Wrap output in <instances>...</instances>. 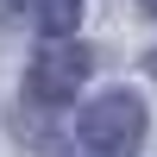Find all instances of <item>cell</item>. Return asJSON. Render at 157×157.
<instances>
[{"label":"cell","mask_w":157,"mask_h":157,"mask_svg":"<svg viewBox=\"0 0 157 157\" xmlns=\"http://www.w3.org/2000/svg\"><path fill=\"white\" fill-rule=\"evenodd\" d=\"M75 132H82L88 151H101V157H126V151L145 145V101L126 94V88H113V94H101V101H88V107H82Z\"/></svg>","instance_id":"cell-1"},{"label":"cell","mask_w":157,"mask_h":157,"mask_svg":"<svg viewBox=\"0 0 157 157\" xmlns=\"http://www.w3.org/2000/svg\"><path fill=\"white\" fill-rule=\"evenodd\" d=\"M88 44H50L38 50V63L25 69V88H32V101H69L75 88L88 82Z\"/></svg>","instance_id":"cell-2"},{"label":"cell","mask_w":157,"mask_h":157,"mask_svg":"<svg viewBox=\"0 0 157 157\" xmlns=\"http://www.w3.org/2000/svg\"><path fill=\"white\" fill-rule=\"evenodd\" d=\"M6 6L32 32H75V19H82V0H6Z\"/></svg>","instance_id":"cell-3"},{"label":"cell","mask_w":157,"mask_h":157,"mask_svg":"<svg viewBox=\"0 0 157 157\" xmlns=\"http://www.w3.org/2000/svg\"><path fill=\"white\" fill-rule=\"evenodd\" d=\"M151 13H157V0H151Z\"/></svg>","instance_id":"cell-4"}]
</instances>
